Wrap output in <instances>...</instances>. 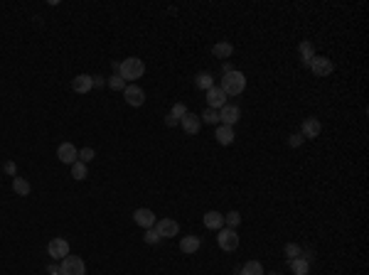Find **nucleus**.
I'll return each mask as SVG.
<instances>
[{
    "label": "nucleus",
    "instance_id": "nucleus-32",
    "mask_svg": "<svg viewBox=\"0 0 369 275\" xmlns=\"http://www.w3.org/2000/svg\"><path fill=\"white\" fill-rule=\"evenodd\" d=\"M94 157H96V153H94V148H82V150H79V162H91V160H94Z\"/></svg>",
    "mask_w": 369,
    "mask_h": 275
},
{
    "label": "nucleus",
    "instance_id": "nucleus-16",
    "mask_svg": "<svg viewBox=\"0 0 369 275\" xmlns=\"http://www.w3.org/2000/svg\"><path fill=\"white\" fill-rule=\"evenodd\" d=\"M320 130H322V125L317 118H305L303 121V130H300V135L303 138H317L320 135Z\"/></svg>",
    "mask_w": 369,
    "mask_h": 275
},
{
    "label": "nucleus",
    "instance_id": "nucleus-20",
    "mask_svg": "<svg viewBox=\"0 0 369 275\" xmlns=\"http://www.w3.org/2000/svg\"><path fill=\"white\" fill-rule=\"evenodd\" d=\"M199 246H202V241H199L197 236H185V239L180 241V251H182V253H197Z\"/></svg>",
    "mask_w": 369,
    "mask_h": 275
},
{
    "label": "nucleus",
    "instance_id": "nucleus-10",
    "mask_svg": "<svg viewBox=\"0 0 369 275\" xmlns=\"http://www.w3.org/2000/svg\"><path fill=\"white\" fill-rule=\"evenodd\" d=\"M155 231H158L163 239H172V236H177L180 226H177L175 219H160V221H155Z\"/></svg>",
    "mask_w": 369,
    "mask_h": 275
},
{
    "label": "nucleus",
    "instance_id": "nucleus-26",
    "mask_svg": "<svg viewBox=\"0 0 369 275\" xmlns=\"http://www.w3.org/2000/svg\"><path fill=\"white\" fill-rule=\"evenodd\" d=\"M202 123H207V125H217L219 123V111H214V108H207L204 113H202Z\"/></svg>",
    "mask_w": 369,
    "mask_h": 275
},
{
    "label": "nucleus",
    "instance_id": "nucleus-35",
    "mask_svg": "<svg viewBox=\"0 0 369 275\" xmlns=\"http://www.w3.org/2000/svg\"><path fill=\"white\" fill-rule=\"evenodd\" d=\"M94 86H96V89L106 86V79H104V76H94Z\"/></svg>",
    "mask_w": 369,
    "mask_h": 275
},
{
    "label": "nucleus",
    "instance_id": "nucleus-1",
    "mask_svg": "<svg viewBox=\"0 0 369 275\" xmlns=\"http://www.w3.org/2000/svg\"><path fill=\"white\" fill-rule=\"evenodd\" d=\"M143 74H145V61L138 59V57H128V59L121 61V66H118V76H121L123 81L141 79Z\"/></svg>",
    "mask_w": 369,
    "mask_h": 275
},
{
    "label": "nucleus",
    "instance_id": "nucleus-33",
    "mask_svg": "<svg viewBox=\"0 0 369 275\" xmlns=\"http://www.w3.org/2000/svg\"><path fill=\"white\" fill-rule=\"evenodd\" d=\"M303 143H305V138H303L300 133H293V135L288 138V145H290V148H300Z\"/></svg>",
    "mask_w": 369,
    "mask_h": 275
},
{
    "label": "nucleus",
    "instance_id": "nucleus-11",
    "mask_svg": "<svg viewBox=\"0 0 369 275\" xmlns=\"http://www.w3.org/2000/svg\"><path fill=\"white\" fill-rule=\"evenodd\" d=\"M241 118V111H239V106H224V108H219V121L222 125H231L234 128V123Z\"/></svg>",
    "mask_w": 369,
    "mask_h": 275
},
{
    "label": "nucleus",
    "instance_id": "nucleus-14",
    "mask_svg": "<svg viewBox=\"0 0 369 275\" xmlns=\"http://www.w3.org/2000/svg\"><path fill=\"white\" fill-rule=\"evenodd\" d=\"M202 224H204L207 229H212V231H219V229L224 226V214H219V212H207V214L202 216Z\"/></svg>",
    "mask_w": 369,
    "mask_h": 275
},
{
    "label": "nucleus",
    "instance_id": "nucleus-9",
    "mask_svg": "<svg viewBox=\"0 0 369 275\" xmlns=\"http://www.w3.org/2000/svg\"><path fill=\"white\" fill-rule=\"evenodd\" d=\"M57 157H59V162H64V165H74L79 160V150L72 143H62L57 148Z\"/></svg>",
    "mask_w": 369,
    "mask_h": 275
},
{
    "label": "nucleus",
    "instance_id": "nucleus-37",
    "mask_svg": "<svg viewBox=\"0 0 369 275\" xmlns=\"http://www.w3.org/2000/svg\"><path fill=\"white\" fill-rule=\"evenodd\" d=\"M229 71H234V66H231L229 61H224V74H229Z\"/></svg>",
    "mask_w": 369,
    "mask_h": 275
},
{
    "label": "nucleus",
    "instance_id": "nucleus-19",
    "mask_svg": "<svg viewBox=\"0 0 369 275\" xmlns=\"http://www.w3.org/2000/svg\"><path fill=\"white\" fill-rule=\"evenodd\" d=\"M13 189H15V194H20V197H28L30 192H32V184L25 180V177H13Z\"/></svg>",
    "mask_w": 369,
    "mask_h": 275
},
{
    "label": "nucleus",
    "instance_id": "nucleus-6",
    "mask_svg": "<svg viewBox=\"0 0 369 275\" xmlns=\"http://www.w3.org/2000/svg\"><path fill=\"white\" fill-rule=\"evenodd\" d=\"M123 96H126V103L133 106V108H141L143 103H145V91H143L141 86H136V84H128L123 89Z\"/></svg>",
    "mask_w": 369,
    "mask_h": 275
},
{
    "label": "nucleus",
    "instance_id": "nucleus-3",
    "mask_svg": "<svg viewBox=\"0 0 369 275\" xmlns=\"http://www.w3.org/2000/svg\"><path fill=\"white\" fill-rule=\"evenodd\" d=\"M59 273L62 275H86V266L79 256H67V258H62Z\"/></svg>",
    "mask_w": 369,
    "mask_h": 275
},
{
    "label": "nucleus",
    "instance_id": "nucleus-18",
    "mask_svg": "<svg viewBox=\"0 0 369 275\" xmlns=\"http://www.w3.org/2000/svg\"><path fill=\"white\" fill-rule=\"evenodd\" d=\"M212 54L217 57V59H224L227 61L231 54H234V44L231 42H217L214 47H212Z\"/></svg>",
    "mask_w": 369,
    "mask_h": 275
},
{
    "label": "nucleus",
    "instance_id": "nucleus-5",
    "mask_svg": "<svg viewBox=\"0 0 369 275\" xmlns=\"http://www.w3.org/2000/svg\"><path fill=\"white\" fill-rule=\"evenodd\" d=\"M310 69H312V74L315 76H330L332 71H335V64H332V59H327V57H312V61H310Z\"/></svg>",
    "mask_w": 369,
    "mask_h": 275
},
{
    "label": "nucleus",
    "instance_id": "nucleus-38",
    "mask_svg": "<svg viewBox=\"0 0 369 275\" xmlns=\"http://www.w3.org/2000/svg\"><path fill=\"white\" fill-rule=\"evenodd\" d=\"M268 275H281V273H276V271H273V273H268Z\"/></svg>",
    "mask_w": 369,
    "mask_h": 275
},
{
    "label": "nucleus",
    "instance_id": "nucleus-21",
    "mask_svg": "<svg viewBox=\"0 0 369 275\" xmlns=\"http://www.w3.org/2000/svg\"><path fill=\"white\" fill-rule=\"evenodd\" d=\"M195 86L202 89V91H209L214 86V76L209 71H202V74H197V79H195Z\"/></svg>",
    "mask_w": 369,
    "mask_h": 275
},
{
    "label": "nucleus",
    "instance_id": "nucleus-12",
    "mask_svg": "<svg viewBox=\"0 0 369 275\" xmlns=\"http://www.w3.org/2000/svg\"><path fill=\"white\" fill-rule=\"evenodd\" d=\"M133 221L138 224V226H143V229H153L155 226V214L150 212V209H136V214H133Z\"/></svg>",
    "mask_w": 369,
    "mask_h": 275
},
{
    "label": "nucleus",
    "instance_id": "nucleus-7",
    "mask_svg": "<svg viewBox=\"0 0 369 275\" xmlns=\"http://www.w3.org/2000/svg\"><path fill=\"white\" fill-rule=\"evenodd\" d=\"M47 253H50L55 261L67 258V256H69V241H67V239H52V241L47 244Z\"/></svg>",
    "mask_w": 369,
    "mask_h": 275
},
{
    "label": "nucleus",
    "instance_id": "nucleus-23",
    "mask_svg": "<svg viewBox=\"0 0 369 275\" xmlns=\"http://www.w3.org/2000/svg\"><path fill=\"white\" fill-rule=\"evenodd\" d=\"M298 49H300L303 64H305V66H310L312 57H315V47H312V42H308V39H305V42H300V47H298Z\"/></svg>",
    "mask_w": 369,
    "mask_h": 275
},
{
    "label": "nucleus",
    "instance_id": "nucleus-17",
    "mask_svg": "<svg viewBox=\"0 0 369 275\" xmlns=\"http://www.w3.org/2000/svg\"><path fill=\"white\" fill-rule=\"evenodd\" d=\"M214 138H217L219 145H231L236 135H234V128H231V125H219L217 133H214Z\"/></svg>",
    "mask_w": 369,
    "mask_h": 275
},
{
    "label": "nucleus",
    "instance_id": "nucleus-36",
    "mask_svg": "<svg viewBox=\"0 0 369 275\" xmlns=\"http://www.w3.org/2000/svg\"><path fill=\"white\" fill-rule=\"evenodd\" d=\"M165 123H168V125L172 128V125H177V118H172V116H168V118H165Z\"/></svg>",
    "mask_w": 369,
    "mask_h": 275
},
{
    "label": "nucleus",
    "instance_id": "nucleus-28",
    "mask_svg": "<svg viewBox=\"0 0 369 275\" xmlns=\"http://www.w3.org/2000/svg\"><path fill=\"white\" fill-rule=\"evenodd\" d=\"M285 256H288V261H295L303 256V248L298 244H285Z\"/></svg>",
    "mask_w": 369,
    "mask_h": 275
},
{
    "label": "nucleus",
    "instance_id": "nucleus-31",
    "mask_svg": "<svg viewBox=\"0 0 369 275\" xmlns=\"http://www.w3.org/2000/svg\"><path fill=\"white\" fill-rule=\"evenodd\" d=\"M143 239H145V244H158V241H163V236L155 231V226H153V229H145V236H143Z\"/></svg>",
    "mask_w": 369,
    "mask_h": 275
},
{
    "label": "nucleus",
    "instance_id": "nucleus-30",
    "mask_svg": "<svg viewBox=\"0 0 369 275\" xmlns=\"http://www.w3.org/2000/svg\"><path fill=\"white\" fill-rule=\"evenodd\" d=\"M187 113H190V111H187V106H185V103H175V106H172V111H170V116H172V118H177V121H182Z\"/></svg>",
    "mask_w": 369,
    "mask_h": 275
},
{
    "label": "nucleus",
    "instance_id": "nucleus-8",
    "mask_svg": "<svg viewBox=\"0 0 369 275\" xmlns=\"http://www.w3.org/2000/svg\"><path fill=\"white\" fill-rule=\"evenodd\" d=\"M224 106H227V93L214 84V86L207 91V108H214V111H217V108H224Z\"/></svg>",
    "mask_w": 369,
    "mask_h": 275
},
{
    "label": "nucleus",
    "instance_id": "nucleus-22",
    "mask_svg": "<svg viewBox=\"0 0 369 275\" xmlns=\"http://www.w3.org/2000/svg\"><path fill=\"white\" fill-rule=\"evenodd\" d=\"M290 271H293V275H308L310 273V263L305 258H295V261H290Z\"/></svg>",
    "mask_w": 369,
    "mask_h": 275
},
{
    "label": "nucleus",
    "instance_id": "nucleus-29",
    "mask_svg": "<svg viewBox=\"0 0 369 275\" xmlns=\"http://www.w3.org/2000/svg\"><path fill=\"white\" fill-rule=\"evenodd\" d=\"M106 86H109V89H114V91H123V89H126L128 84H126V81H123V79H121L118 74H114V76H111V79L106 81Z\"/></svg>",
    "mask_w": 369,
    "mask_h": 275
},
{
    "label": "nucleus",
    "instance_id": "nucleus-13",
    "mask_svg": "<svg viewBox=\"0 0 369 275\" xmlns=\"http://www.w3.org/2000/svg\"><path fill=\"white\" fill-rule=\"evenodd\" d=\"M72 89L77 93H89L94 89V76H89V74H79L74 81H72Z\"/></svg>",
    "mask_w": 369,
    "mask_h": 275
},
{
    "label": "nucleus",
    "instance_id": "nucleus-4",
    "mask_svg": "<svg viewBox=\"0 0 369 275\" xmlns=\"http://www.w3.org/2000/svg\"><path fill=\"white\" fill-rule=\"evenodd\" d=\"M217 241H219L222 251H236L239 248V234H236V229H219Z\"/></svg>",
    "mask_w": 369,
    "mask_h": 275
},
{
    "label": "nucleus",
    "instance_id": "nucleus-15",
    "mask_svg": "<svg viewBox=\"0 0 369 275\" xmlns=\"http://www.w3.org/2000/svg\"><path fill=\"white\" fill-rule=\"evenodd\" d=\"M180 125H182V130H185V133H190V135H197L199 128H202V121H199L195 113H187V116L180 121Z\"/></svg>",
    "mask_w": 369,
    "mask_h": 275
},
{
    "label": "nucleus",
    "instance_id": "nucleus-34",
    "mask_svg": "<svg viewBox=\"0 0 369 275\" xmlns=\"http://www.w3.org/2000/svg\"><path fill=\"white\" fill-rule=\"evenodd\" d=\"M3 170H5L10 177H18V167H15V162H13V160H8V162L3 165Z\"/></svg>",
    "mask_w": 369,
    "mask_h": 275
},
{
    "label": "nucleus",
    "instance_id": "nucleus-24",
    "mask_svg": "<svg viewBox=\"0 0 369 275\" xmlns=\"http://www.w3.org/2000/svg\"><path fill=\"white\" fill-rule=\"evenodd\" d=\"M239 275H266V273H263V266L258 261H249V263H244V268L239 271Z\"/></svg>",
    "mask_w": 369,
    "mask_h": 275
},
{
    "label": "nucleus",
    "instance_id": "nucleus-27",
    "mask_svg": "<svg viewBox=\"0 0 369 275\" xmlns=\"http://www.w3.org/2000/svg\"><path fill=\"white\" fill-rule=\"evenodd\" d=\"M241 224V214L239 212H229V214H224V226L227 229H236Z\"/></svg>",
    "mask_w": 369,
    "mask_h": 275
},
{
    "label": "nucleus",
    "instance_id": "nucleus-25",
    "mask_svg": "<svg viewBox=\"0 0 369 275\" xmlns=\"http://www.w3.org/2000/svg\"><path fill=\"white\" fill-rule=\"evenodd\" d=\"M72 177H74V180H86V177H89V170H86L84 162L77 160V162L72 165Z\"/></svg>",
    "mask_w": 369,
    "mask_h": 275
},
{
    "label": "nucleus",
    "instance_id": "nucleus-2",
    "mask_svg": "<svg viewBox=\"0 0 369 275\" xmlns=\"http://www.w3.org/2000/svg\"><path fill=\"white\" fill-rule=\"evenodd\" d=\"M222 91L227 93V96H239V93L246 89V76L241 74V71H229L224 74V79H222V86H219Z\"/></svg>",
    "mask_w": 369,
    "mask_h": 275
},
{
    "label": "nucleus",
    "instance_id": "nucleus-39",
    "mask_svg": "<svg viewBox=\"0 0 369 275\" xmlns=\"http://www.w3.org/2000/svg\"><path fill=\"white\" fill-rule=\"evenodd\" d=\"M50 275H62V273H50Z\"/></svg>",
    "mask_w": 369,
    "mask_h": 275
}]
</instances>
